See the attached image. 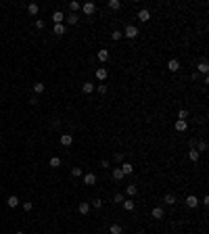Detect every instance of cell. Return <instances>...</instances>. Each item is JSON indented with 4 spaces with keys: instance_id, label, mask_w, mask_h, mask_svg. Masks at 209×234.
<instances>
[{
    "instance_id": "cell-1",
    "label": "cell",
    "mask_w": 209,
    "mask_h": 234,
    "mask_svg": "<svg viewBox=\"0 0 209 234\" xmlns=\"http://www.w3.org/2000/svg\"><path fill=\"white\" fill-rule=\"evenodd\" d=\"M121 34H124L125 38H130V40H132V38L138 36V27H136V25H125V29L121 32Z\"/></svg>"
},
{
    "instance_id": "cell-2",
    "label": "cell",
    "mask_w": 209,
    "mask_h": 234,
    "mask_svg": "<svg viewBox=\"0 0 209 234\" xmlns=\"http://www.w3.org/2000/svg\"><path fill=\"white\" fill-rule=\"evenodd\" d=\"M59 140H61L63 146H71V144H73V136H71V134H61Z\"/></svg>"
},
{
    "instance_id": "cell-3",
    "label": "cell",
    "mask_w": 209,
    "mask_h": 234,
    "mask_svg": "<svg viewBox=\"0 0 209 234\" xmlns=\"http://www.w3.org/2000/svg\"><path fill=\"white\" fill-rule=\"evenodd\" d=\"M119 169H121V173H124V176H132V173H134V165H132V163H121V167H119Z\"/></svg>"
},
{
    "instance_id": "cell-4",
    "label": "cell",
    "mask_w": 209,
    "mask_h": 234,
    "mask_svg": "<svg viewBox=\"0 0 209 234\" xmlns=\"http://www.w3.org/2000/svg\"><path fill=\"white\" fill-rule=\"evenodd\" d=\"M125 194H128V199H132V197H136V194H138V186L128 184V186H125Z\"/></svg>"
},
{
    "instance_id": "cell-5",
    "label": "cell",
    "mask_w": 209,
    "mask_h": 234,
    "mask_svg": "<svg viewBox=\"0 0 209 234\" xmlns=\"http://www.w3.org/2000/svg\"><path fill=\"white\" fill-rule=\"evenodd\" d=\"M148 19H151V13H148V8H140V11H138V21L146 23Z\"/></svg>"
},
{
    "instance_id": "cell-6",
    "label": "cell",
    "mask_w": 209,
    "mask_h": 234,
    "mask_svg": "<svg viewBox=\"0 0 209 234\" xmlns=\"http://www.w3.org/2000/svg\"><path fill=\"white\" fill-rule=\"evenodd\" d=\"M197 205H199V199H197L195 194H188V197H186V207H190V209H195Z\"/></svg>"
},
{
    "instance_id": "cell-7",
    "label": "cell",
    "mask_w": 209,
    "mask_h": 234,
    "mask_svg": "<svg viewBox=\"0 0 209 234\" xmlns=\"http://www.w3.org/2000/svg\"><path fill=\"white\" fill-rule=\"evenodd\" d=\"M84 184L94 186L96 184V173H86V176H84Z\"/></svg>"
},
{
    "instance_id": "cell-8",
    "label": "cell",
    "mask_w": 209,
    "mask_h": 234,
    "mask_svg": "<svg viewBox=\"0 0 209 234\" xmlns=\"http://www.w3.org/2000/svg\"><path fill=\"white\" fill-rule=\"evenodd\" d=\"M82 11H84L86 15H92L94 11H96V4H94V2H86V4L82 7Z\"/></svg>"
},
{
    "instance_id": "cell-9",
    "label": "cell",
    "mask_w": 209,
    "mask_h": 234,
    "mask_svg": "<svg viewBox=\"0 0 209 234\" xmlns=\"http://www.w3.org/2000/svg\"><path fill=\"white\" fill-rule=\"evenodd\" d=\"M167 69H169V71H180V61H178V59H172V61L167 63Z\"/></svg>"
},
{
    "instance_id": "cell-10",
    "label": "cell",
    "mask_w": 209,
    "mask_h": 234,
    "mask_svg": "<svg viewBox=\"0 0 209 234\" xmlns=\"http://www.w3.org/2000/svg\"><path fill=\"white\" fill-rule=\"evenodd\" d=\"M153 217H155V220H163V217H165L163 207H155V209H153Z\"/></svg>"
},
{
    "instance_id": "cell-11",
    "label": "cell",
    "mask_w": 209,
    "mask_h": 234,
    "mask_svg": "<svg viewBox=\"0 0 209 234\" xmlns=\"http://www.w3.org/2000/svg\"><path fill=\"white\" fill-rule=\"evenodd\" d=\"M121 205H124V209H125V211H134V209H136V203H134L132 199H125L124 203H121Z\"/></svg>"
},
{
    "instance_id": "cell-12",
    "label": "cell",
    "mask_w": 209,
    "mask_h": 234,
    "mask_svg": "<svg viewBox=\"0 0 209 234\" xmlns=\"http://www.w3.org/2000/svg\"><path fill=\"white\" fill-rule=\"evenodd\" d=\"M107 76H109V71H107L104 67H98V69H96V80H100V82H103V80H107Z\"/></svg>"
},
{
    "instance_id": "cell-13",
    "label": "cell",
    "mask_w": 209,
    "mask_h": 234,
    "mask_svg": "<svg viewBox=\"0 0 209 234\" xmlns=\"http://www.w3.org/2000/svg\"><path fill=\"white\" fill-rule=\"evenodd\" d=\"M65 19H67V23H69V25H75L77 21H80V15H77V13H69Z\"/></svg>"
},
{
    "instance_id": "cell-14",
    "label": "cell",
    "mask_w": 209,
    "mask_h": 234,
    "mask_svg": "<svg viewBox=\"0 0 209 234\" xmlns=\"http://www.w3.org/2000/svg\"><path fill=\"white\" fill-rule=\"evenodd\" d=\"M174 128H176V130H178V132H186L188 124H186V121H184V119H178V121H176V124H174Z\"/></svg>"
},
{
    "instance_id": "cell-15",
    "label": "cell",
    "mask_w": 209,
    "mask_h": 234,
    "mask_svg": "<svg viewBox=\"0 0 209 234\" xmlns=\"http://www.w3.org/2000/svg\"><path fill=\"white\" fill-rule=\"evenodd\" d=\"M77 211H80L82 215H88V213H90V203H80Z\"/></svg>"
},
{
    "instance_id": "cell-16",
    "label": "cell",
    "mask_w": 209,
    "mask_h": 234,
    "mask_svg": "<svg viewBox=\"0 0 209 234\" xmlns=\"http://www.w3.org/2000/svg\"><path fill=\"white\" fill-rule=\"evenodd\" d=\"M63 19H65V15H63L61 11H55V13H52V21H55V25L63 23Z\"/></svg>"
},
{
    "instance_id": "cell-17",
    "label": "cell",
    "mask_w": 209,
    "mask_h": 234,
    "mask_svg": "<svg viewBox=\"0 0 209 234\" xmlns=\"http://www.w3.org/2000/svg\"><path fill=\"white\" fill-rule=\"evenodd\" d=\"M124 178L125 176L121 173V169H119V167H113V180H115V182H121Z\"/></svg>"
},
{
    "instance_id": "cell-18",
    "label": "cell",
    "mask_w": 209,
    "mask_h": 234,
    "mask_svg": "<svg viewBox=\"0 0 209 234\" xmlns=\"http://www.w3.org/2000/svg\"><path fill=\"white\" fill-rule=\"evenodd\" d=\"M27 13L29 15H38V13H40V7H38L36 2H29V4H27Z\"/></svg>"
},
{
    "instance_id": "cell-19",
    "label": "cell",
    "mask_w": 209,
    "mask_h": 234,
    "mask_svg": "<svg viewBox=\"0 0 209 234\" xmlns=\"http://www.w3.org/2000/svg\"><path fill=\"white\" fill-rule=\"evenodd\" d=\"M7 205L11 207V209H15V207L19 205V199H17L15 194H11V197H8V199H7Z\"/></svg>"
},
{
    "instance_id": "cell-20",
    "label": "cell",
    "mask_w": 209,
    "mask_h": 234,
    "mask_svg": "<svg viewBox=\"0 0 209 234\" xmlns=\"http://www.w3.org/2000/svg\"><path fill=\"white\" fill-rule=\"evenodd\" d=\"M109 232L111 234H124V228L119 226V224H111V226H109Z\"/></svg>"
},
{
    "instance_id": "cell-21",
    "label": "cell",
    "mask_w": 209,
    "mask_h": 234,
    "mask_svg": "<svg viewBox=\"0 0 209 234\" xmlns=\"http://www.w3.org/2000/svg\"><path fill=\"white\" fill-rule=\"evenodd\" d=\"M96 56H98V61H100V63L109 61V50H98V52H96Z\"/></svg>"
},
{
    "instance_id": "cell-22",
    "label": "cell",
    "mask_w": 209,
    "mask_h": 234,
    "mask_svg": "<svg viewBox=\"0 0 209 234\" xmlns=\"http://www.w3.org/2000/svg\"><path fill=\"white\" fill-rule=\"evenodd\" d=\"M107 7L111 8V11H119V8H121V2H119V0H109Z\"/></svg>"
},
{
    "instance_id": "cell-23",
    "label": "cell",
    "mask_w": 209,
    "mask_h": 234,
    "mask_svg": "<svg viewBox=\"0 0 209 234\" xmlns=\"http://www.w3.org/2000/svg\"><path fill=\"white\" fill-rule=\"evenodd\" d=\"M199 157H201V153L197 151V149H190V151H188V159H190V161H199Z\"/></svg>"
},
{
    "instance_id": "cell-24",
    "label": "cell",
    "mask_w": 209,
    "mask_h": 234,
    "mask_svg": "<svg viewBox=\"0 0 209 234\" xmlns=\"http://www.w3.org/2000/svg\"><path fill=\"white\" fill-rule=\"evenodd\" d=\"M197 69H199L201 73H207V71H209V63L205 61V59H203V61L199 63V65H197Z\"/></svg>"
},
{
    "instance_id": "cell-25",
    "label": "cell",
    "mask_w": 209,
    "mask_h": 234,
    "mask_svg": "<svg viewBox=\"0 0 209 234\" xmlns=\"http://www.w3.org/2000/svg\"><path fill=\"white\" fill-rule=\"evenodd\" d=\"M82 90L86 92V94H90V92H94V84H92V82H84Z\"/></svg>"
},
{
    "instance_id": "cell-26",
    "label": "cell",
    "mask_w": 209,
    "mask_h": 234,
    "mask_svg": "<svg viewBox=\"0 0 209 234\" xmlns=\"http://www.w3.org/2000/svg\"><path fill=\"white\" fill-rule=\"evenodd\" d=\"M44 90H46V86H44L42 82H36V84H34V92H36V94H42Z\"/></svg>"
},
{
    "instance_id": "cell-27",
    "label": "cell",
    "mask_w": 209,
    "mask_h": 234,
    "mask_svg": "<svg viewBox=\"0 0 209 234\" xmlns=\"http://www.w3.org/2000/svg\"><path fill=\"white\" fill-rule=\"evenodd\" d=\"M163 203H165V205H176V197L174 194H165V197H163Z\"/></svg>"
},
{
    "instance_id": "cell-28",
    "label": "cell",
    "mask_w": 209,
    "mask_h": 234,
    "mask_svg": "<svg viewBox=\"0 0 209 234\" xmlns=\"http://www.w3.org/2000/svg\"><path fill=\"white\" fill-rule=\"evenodd\" d=\"M65 32H67V29H65V25H63V23H59V25H55V36H63V34H65Z\"/></svg>"
},
{
    "instance_id": "cell-29",
    "label": "cell",
    "mask_w": 209,
    "mask_h": 234,
    "mask_svg": "<svg viewBox=\"0 0 209 234\" xmlns=\"http://www.w3.org/2000/svg\"><path fill=\"white\" fill-rule=\"evenodd\" d=\"M48 165H50V167H61V159H59V157H52Z\"/></svg>"
},
{
    "instance_id": "cell-30",
    "label": "cell",
    "mask_w": 209,
    "mask_h": 234,
    "mask_svg": "<svg viewBox=\"0 0 209 234\" xmlns=\"http://www.w3.org/2000/svg\"><path fill=\"white\" fill-rule=\"evenodd\" d=\"M207 140H201V142H199V144H197V149H199V153H203V151H207Z\"/></svg>"
},
{
    "instance_id": "cell-31",
    "label": "cell",
    "mask_w": 209,
    "mask_h": 234,
    "mask_svg": "<svg viewBox=\"0 0 209 234\" xmlns=\"http://www.w3.org/2000/svg\"><path fill=\"white\" fill-rule=\"evenodd\" d=\"M124 201H125V197H124V194H121V193H117V194H115V197H113V203H119V205H121Z\"/></svg>"
},
{
    "instance_id": "cell-32",
    "label": "cell",
    "mask_w": 209,
    "mask_h": 234,
    "mask_svg": "<svg viewBox=\"0 0 209 234\" xmlns=\"http://www.w3.org/2000/svg\"><path fill=\"white\" fill-rule=\"evenodd\" d=\"M71 176H73V178H80V176H82V167H71Z\"/></svg>"
},
{
    "instance_id": "cell-33",
    "label": "cell",
    "mask_w": 209,
    "mask_h": 234,
    "mask_svg": "<svg viewBox=\"0 0 209 234\" xmlns=\"http://www.w3.org/2000/svg\"><path fill=\"white\" fill-rule=\"evenodd\" d=\"M186 117H188V111H186V109H180V111H178V119H184V121H186Z\"/></svg>"
},
{
    "instance_id": "cell-34",
    "label": "cell",
    "mask_w": 209,
    "mask_h": 234,
    "mask_svg": "<svg viewBox=\"0 0 209 234\" xmlns=\"http://www.w3.org/2000/svg\"><path fill=\"white\" fill-rule=\"evenodd\" d=\"M69 8H71V13H77L80 11V2H69Z\"/></svg>"
},
{
    "instance_id": "cell-35",
    "label": "cell",
    "mask_w": 209,
    "mask_h": 234,
    "mask_svg": "<svg viewBox=\"0 0 209 234\" xmlns=\"http://www.w3.org/2000/svg\"><path fill=\"white\" fill-rule=\"evenodd\" d=\"M23 209H25V211H32V209H34V203H32V201H25V203H23Z\"/></svg>"
},
{
    "instance_id": "cell-36",
    "label": "cell",
    "mask_w": 209,
    "mask_h": 234,
    "mask_svg": "<svg viewBox=\"0 0 209 234\" xmlns=\"http://www.w3.org/2000/svg\"><path fill=\"white\" fill-rule=\"evenodd\" d=\"M92 207H94V209H100V207H103V201H100V199H94V201H92Z\"/></svg>"
},
{
    "instance_id": "cell-37",
    "label": "cell",
    "mask_w": 209,
    "mask_h": 234,
    "mask_svg": "<svg viewBox=\"0 0 209 234\" xmlns=\"http://www.w3.org/2000/svg\"><path fill=\"white\" fill-rule=\"evenodd\" d=\"M121 36H124V34H121V32H117V29H115V32H113V34H111V38H113V40H121Z\"/></svg>"
},
{
    "instance_id": "cell-38",
    "label": "cell",
    "mask_w": 209,
    "mask_h": 234,
    "mask_svg": "<svg viewBox=\"0 0 209 234\" xmlns=\"http://www.w3.org/2000/svg\"><path fill=\"white\" fill-rule=\"evenodd\" d=\"M36 27H38V29H44V21L38 19V21H36Z\"/></svg>"
},
{
    "instance_id": "cell-39",
    "label": "cell",
    "mask_w": 209,
    "mask_h": 234,
    "mask_svg": "<svg viewBox=\"0 0 209 234\" xmlns=\"http://www.w3.org/2000/svg\"><path fill=\"white\" fill-rule=\"evenodd\" d=\"M98 92H100V94H104V92H107V86H104V84H100V86H98Z\"/></svg>"
},
{
    "instance_id": "cell-40",
    "label": "cell",
    "mask_w": 209,
    "mask_h": 234,
    "mask_svg": "<svg viewBox=\"0 0 209 234\" xmlns=\"http://www.w3.org/2000/svg\"><path fill=\"white\" fill-rule=\"evenodd\" d=\"M29 105H38V96H32V98H29Z\"/></svg>"
},
{
    "instance_id": "cell-41",
    "label": "cell",
    "mask_w": 209,
    "mask_h": 234,
    "mask_svg": "<svg viewBox=\"0 0 209 234\" xmlns=\"http://www.w3.org/2000/svg\"><path fill=\"white\" fill-rule=\"evenodd\" d=\"M136 234H144V232H142V230H138V232H136Z\"/></svg>"
},
{
    "instance_id": "cell-42",
    "label": "cell",
    "mask_w": 209,
    "mask_h": 234,
    "mask_svg": "<svg viewBox=\"0 0 209 234\" xmlns=\"http://www.w3.org/2000/svg\"><path fill=\"white\" fill-rule=\"evenodd\" d=\"M15 234H25V232H15Z\"/></svg>"
}]
</instances>
